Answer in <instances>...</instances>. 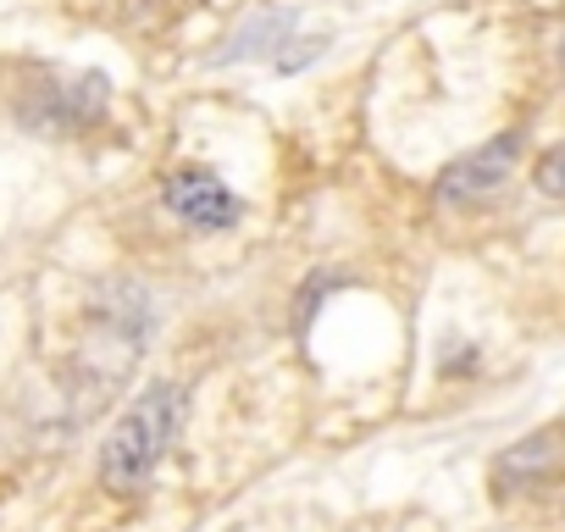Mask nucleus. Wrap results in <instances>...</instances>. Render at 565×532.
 Listing matches in <instances>:
<instances>
[{
    "mask_svg": "<svg viewBox=\"0 0 565 532\" xmlns=\"http://www.w3.org/2000/svg\"><path fill=\"white\" fill-rule=\"evenodd\" d=\"M559 62H565V40H559Z\"/></svg>",
    "mask_w": 565,
    "mask_h": 532,
    "instance_id": "nucleus-11",
    "label": "nucleus"
},
{
    "mask_svg": "<svg viewBox=\"0 0 565 532\" xmlns=\"http://www.w3.org/2000/svg\"><path fill=\"white\" fill-rule=\"evenodd\" d=\"M106 100H111V84L106 73H78L67 84H56L51 73H40V89L18 106V117L40 134H73V128H89L106 117Z\"/></svg>",
    "mask_w": 565,
    "mask_h": 532,
    "instance_id": "nucleus-3",
    "label": "nucleus"
},
{
    "mask_svg": "<svg viewBox=\"0 0 565 532\" xmlns=\"http://www.w3.org/2000/svg\"><path fill=\"white\" fill-rule=\"evenodd\" d=\"M471 366H477V350H471V344H449L444 372H449V377H460V372H471Z\"/></svg>",
    "mask_w": 565,
    "mask_h": 532,
    "instance_id": "nucleus-10",
    "label": "nucleus"
},
{
    "mask_svg": "<svg viewBox=\"0 0 565 532\" xmlns=\"http://www.w3.org/2000/svg\"><path fill=\"white\" fill-rule=\"evenodd\" d=\"M515 161H521V128H504V134H493L488 145H477L471 156L449 161L433 194H438L444 205H471V200H488L493 189H504V183L515 178Z\"/></svg>",
    "mask_w": 565,
    "mask_h": 532,
    "instance_id": "nucleus-4",
    "label": "nucleus"
},
{
    "mask_svg": "<svg viewBox=\"0 0 565 532\" xmlns=\"http://www.w3.org/2000/svg\"><path fill=\"white\" fill-rule=\"evenodd\" d=\"M300 29V12L295 7H266V12H255V18H244V29H233L227 34V45L211 56L216 67H227V62H249V56H271L277 45H289V34Z\"/></svg>",
    "mask_w": 565,
    "mask_h": 532,
    "instance_id": "nucleus-6",
    "label": "nucleus"
},
{
    "mask_svg": "<svg viewBox=\"0 0 565 532\" xmlns=\"http://www.w3.org/2000/svg\"><path fill=\"white\" fill-rule=\"evenodd\" d=\"M532 183L543 189V194H554V200H565V145H554L537 167H532Z\"/></svg>",
    "mask_w": 565,
    "mask_h": 532,
    "instance_id": "nucleus-8",
    "label": "nucleus"
},
{
    "mask_svg": "<svg viewBox=\"0 0 565 532\" xmlns=\"http://www.w3.org/2000/svg\"><path fill=\"white\" fill-rule=\"evenodd\" d=\"M161 200H167V211H172L178 222H189V227H200V233H216V227H233V222H238V194H233L216 172H205V167H178V172L167 178Z\"/></svg>",
    "mask_w": 565,
    "mask_h": 532,
    "instance_id": "nucleus-5",
    "label": "nucleus"
},
{
    "mask_svg": "<svg viewBox=\"0 0 565 532\" xmlns=\"http://www.w3.org/2000/svg\"><path fill=\"white\" fill-rule=\"evenodd\" d=\"M322 51H328V40H306V51H282V56H277V67H282V73H295V67L317 62Z\"/></svg>",
    "mask_w": 565,
    "mask_h": 532,
    "instance_id": "nucleus-9",
    "label": "nucleus"
},
{
    "mask_svg": "<svg viewBox=\"0 0 565 532\" xmlns=\"http://www.w3.org/2000/svg\"><path fill=\"white\" fill-rule=\"evenodd\" d=\"M559 455H565V427H543V433H532L526 444H515L510 455H499L493 482H499V488H515V477H521V482H532V477L554 471V466H559Z\"/></svg>",
    "mask_w": 565,
    "mask_h": 532,
    "instance_id": "nucleus-7",
    "label": "nucleus"
},
{
    "mask_svg": "<svg viewBox=\"0 0 565 532\" xmlns=\"http://www.w3.org/2000/svg\"><path fill=\"white\" fill-rule=\"evenodd\" d=\"M178 422H183V389L178 383H150L111 427V438L100 444V482L111 493H139L161 455L172 449L178 438Z\"/></svg>",
    "mask_w": 565,
    "mask_h": 532,
    "instance_id": "nucleus-2",
    "label": "nucleus"
},
{
    "mask_svg": "<svg viewBox=\"0 0 565 532\" xmlns=\"http://www.w3.org/2000/svg\"><path fill=\"white\" fill-rule=\"evenodd\" d=\"M145 333H150V300L134 284L106 289V300L89 317V339L78 350V400H84L78 416L100 411L106 394L134 372V361L145 350Z\"/></svg>",
    "mask_w": 565,
    "mask_h": 532,
    "instance_id": "nucleus-1",
    "label": "nucleus"
}]
</instances>
